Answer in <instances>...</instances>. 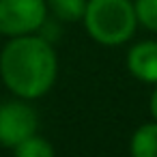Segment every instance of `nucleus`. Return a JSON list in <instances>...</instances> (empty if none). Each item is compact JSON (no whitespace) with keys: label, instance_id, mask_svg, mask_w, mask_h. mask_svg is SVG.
<instances>
[{"label":"nucleus","instance_id":"1","mask_svg":"<svg viewBox=\"0 0 157 157\" xmlns=\"http://www.w3.org/2000/svg\"><path fill=\"white\" fill-rule=\"evenodd\" d=\"M56 75V50L41 35L13 37L0 52V78L17 99L33 101L48 95Z\"/></svg>","mask_w":157,"mask_h":157},{"label":"nucleus","instance_id":"2","mask_svg":"<svg viewBox=\"0 0 157 157\" xmlns=\"http://www.w3.org/2000/svg\"><path fill=\"white\" fill-rule=\"evenodd\" d=\"M82 24L88 37L105 48L127 43L140 26L131 0H88Z\"/></svg>","mask_w":157,"mask_h":157},{"label":"nucleus","instance_id":"3","mask_svg":"<svg viewBox=\"0 0 157 157\" xmlns=\"http://www.w3.org/2000/svg\"><path fill=\"white\" fill-rule=\"evenodd\" d=\"M48 15L45 0H0V35L9 39L37 35Z\"/></svg>","mask_w":157,"mask_h":157},{"label":"nucleus","instance_id":"4","mask_svg":"<svg viewBox=\"0 0 157 157\" xmlns=\"http://www.w3.org/2000/svg\"><path fill=\"white\" fill-rule=\"evenodd\" d=\"M39 116L26 99L0 103V146L15 148L22 140L37 133Z\"/></svg>","mask_w":157,"mask_h":157},{"label":"nucleus","instance_id":"5","mask_svg":"<svg viewBox=\"0 0 157 157\" xmlns=\"http://www.w3.org/2000/svg\"><path fill=\"white\" fill-rule=\"evenodd\" d=\"M127 69L136 80L157 84V41H140L131 45L127 52Z\"/></svg>","mask_w":157,"mask_h":157},{"label":"nucleus","instance_id":"6","mask_svg":"<svg viewBox=\"0 0 157 157\" xmlns=\"http://www.w3.org/2000/svg\"><path fill=\"white\" fill-rule=\"evenodd\" d=\"M131 157H157V121L140 125L129 140Z\"/></svg>","mask_w":157,"mask_h":157},{"label":"nucleus","instance_id":"7","mask_svg":"<svg viewBox=\"0 0 157 157\" xmlns=\"http://www.w3.org/2000/svg\"><path fill=\"white\" fill-rule=\"evenodd\" d=\"M48 13L58 22H82L88 0H45Z\"/></svg>","mask_w":157,"mask_h":157},{"label":"nucleus","instance_id":"8","mask_svg":"<svg viewBox=\"0 0 157 157\" xmlns=\"http://www.w3.org/2000/svg\"><path fill=\"white\" fill-rule=\"evenodd\" d=\"M13 157H56V153L48 138L33 133L13 148Z\"/></svg>","mask_w":157,"mask_h":157},{"label":"nucleus","instance_id":"9","mask_svg":"<svg viewBox=\"0 0 157 157\" xmlns=\"http://www.w3.org/2000/svg\"><path fill=\"white\" fill-rule=\"evenodd\" d=\"M138 24L151 33H157V0H133Z\"/></svg>","mask_w":157,"mask_h":157},{"label":"nucleus","instance_id":"10","mask_svg":"<svg viewBox=\"0 0 157 157\" xmlns=\"http://www.w3.org/2000/svg\"><path fill=\"white\" fill-rule=\"evenodd\" d=\"M148 112H151L153 121H157V84H155V90L151 93V99H148Z\"/></svg>","mask_w":157,"mask_h":157}]
</instances>
